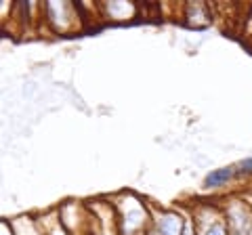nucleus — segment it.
I'll use <instances>...</instances> for the list:
<instances>
[{"instance_id": "f03ea898", "label": "nucleus", "mask_w": 252, "mask_h": 235, "mask_svg": "<svg viewBox=\"0 0 252 235\" xmlns=\"http://www.w3.org/2000/svg\"><path fill=\"white\" fill-rule=\"evenodd\" d=\"M191 216L195 223V235H229L223 218V204H212L210 200L195 204Z\"/></svg>"}, {"instance_id": "0eeeda50", "label": "nucleus", "mask_w": 252, "mask_h": 235, "mask_svg": "<svg viewBox=\"0 0 252 235\" xmlns=\"http://www.w3.org/2000/svg\"><path fill=\"white\" fill-rule=\"evenodd\" d=\"M242 178H252V158H244L235 164V181Z\"/></svg>"}, {"instance_id": "39448f33", "label": "nucleus", "mask_w": 252, "mask_h": 235, "mask_svg": "<svg viewBox=\"0 0 252 235\" xmlns=\"http://www.w3.org/2000/svg\"><path fill=\"white\" fill-rule=\"evenodd\" d=\"M235 181V164L231 166H223V168H217V170H210L202 181L204 191H217L220 187H225L227 183Z\"/></svg>"}, {"instance_id": "7ed1b4c3", "label": "nucleus", "mask_w": 252, "mask_h": 235, "mask_svg": "<svg viewBox=\"0 0 252 235\" xmlns=\"http://www.w3.org/2000/svg\"><path fill=\"white\" fill-rule=\"evenodd\" d=\"M223 218L229 235H252V204L244 198H229L223 204Z\"/></svg>"}, {"instance_id": "20e7f679", "label": "nucleus", "mask_w": 252, "mask_h": 235, "mask_svg": "<svg viewBox=\"0 0 252 235\" xmlns=\"http://www.w3.org/2000/svg\"><path fill=\"white\" fill-rule=\"evenodd\" d=\"M185 227V212L177 208L152 206V229L158 235H181Z\"/></svg>"}, {"instance_id": "423d86ee", "label": "nucleus", "mask_w": 252, "mask_h": 235, "mask_svg": "<svg viewBox=\"0 0 252 235\" xmlns=\"http://www.w3.org/2000/svg\"><path fill=\"white\" fill-rule=\"evenodd\" d=\"M99 9H105L107 11V19H114V21H128V19H135L137 17V4L132 2H107V4H101Z\"/></svg>"}, {"instance_id": "f257e3e1", "label": "nucleus", "mask_w": 252, "mask_h": 235, "mask_svg": "<svg viewBox=\"0 0 252 235\" xmlns=\"http://www.w3.org/2000/svg\"><path fill=\"white\" fill-rule=\"evenodd\" d=\"M114 202L120 235H145L152 227V206L135 191H122Z\"/></svg>"}]
</instances>
